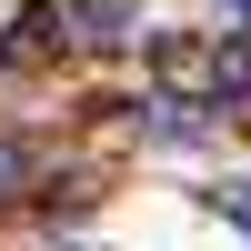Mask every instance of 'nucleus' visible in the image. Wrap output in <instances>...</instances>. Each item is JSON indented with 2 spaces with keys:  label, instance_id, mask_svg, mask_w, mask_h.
Instances as JSON below:
<instances>
[{
  "label": "nucleus",
  "instance_id": "nucleus-1",
  "mask_svg": "<svg viewBox=\"0 0 251 251\" xmlns=\"http://www.w3.org/2000/svg\"><path fill=\"white\" fill-rule=\"evenodd\" d=\"M80 40H121V20H131V0H71Z\"/></svg>",
  "mask_w": 251,
  "mask_h": 251
},
{
  "label": "nucleus",
  "instance_id": "nucleus-2",
  "mask_svg": "<svg viewBox=\"0 0 251 251\" xmlns=\"http://www.w3.org/2000/svg\"><path fill=\"white\" fill-rule=\"evenodd\" d=\"M211 201H221V211H231L241 231H251V191H241V181H231V191H211Z\"/></svg>",
  "mask_w": 251,
  "mask_h": 251
}]
</instances>
